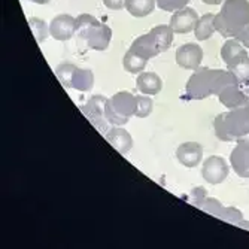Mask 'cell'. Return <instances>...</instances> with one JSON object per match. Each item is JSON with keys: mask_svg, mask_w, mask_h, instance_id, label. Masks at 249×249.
<instances>
[{"mask_svg": "<svg viewBox=\"0 0 249 249\" xmlns=\"http://www.w3.org/2000/svg\"><path fill=\"white\" fill-rule=\"evenodd\" d=\"M240 84L230 71L222 69H198L190 76L184 96V100H203L211 96H219L225 87Z\"/></svg>", "mask_w": 249, "mask_h": 249, "instance_id": "1", "label": "cell"}, {"mask_svg": "<svg viewBox=\"0 0 249 249\" xmlns=\"http://www.w3.org/2000/svg\"><path fill=\"white\" fill-rule=\"evenodd\" d=\"M249 26L248 0H225L221 11L215 15V30L224 37H237Z\"/></svg>", "mask_w": 249, "mask_h": 249, "instance_id": "2", "label": "cell"}, {"mask_svg": "<svg viewBox=\"0 0 249 249\" xmlns=\"http://www.w3.org/2000/svg\"><path fill=\"white\" fill-rule=\"evenodd\" d=\"M216 138L222 142H237L249 136V105L230 109L213 120Z\"/></svg>", "mask_w": 249, "mask_h": 249, "instance_id": "3", "label": "cell"}, {"mask_svg": "<svg viewBox=\"0 0 249 249\" xmlns=\"http://www.w3.org/2000/svg\"><path fill=\"white\" fill-rule=\"evenodd\" d=\"M173 35L175 32L172 30L170 26L166 24L157 26L152 30H149L146 35H142L138 39H134L130 50L149 60L170 48V45L173 42Z\"/></svg>", "mask_w": 249, "mask_h": 249, "instance_id": "4", "label": "cell"}, {"mask_svg": "<svg viewBox=\"0 0 249 249\" xmlns=\"http://www.w3.org/2000/svg\"><path fill=\"white\" fill-rule=\"evenodd\" d=\"M76 35L85 40L88 48L96 51L107 50L112 39V30L89 14H81L76 18Z\"/></svg>", "mask_w": 249, "mask_h": 249, "instance_id": "5", "label": "cell"}, {"mask_svg": "<svg viewBox=\"0 0 249 249\" xmlns=\"http://www.w3.org/2000/svg\"><path fill=\"white\" fill-rule=\"evenodd\" d=\"M105 115L110 125L123 127L130 117L136 115V96L128 91H120L106 100Z\"/></svg>", "mask_w": 249, "mask_h": 249, "instance_id": "6", "label": "cell"}, {"mask_svg": "<svg viewBox=\"0 0 249 249\" xmlns=\"http://www.w3.org/2000/svg\"><path fill=\"white\" fill-rule=\"evenodd\" d=\"M55 76L63 87L76 91H89L94 85V75L89 69H82L75 64L64 63L55 69Z\"/></svg>", "mask_w": 249, "mask_h": 249, "instance_id": "7", "label": "cell"}, {"mask_svg": "<svg viewBox=\"0 0 249 249\" xmlns=\"http://www.w3.org/2000/svg\"><path fill=\"white\" fill-rule=\"evenodd\" d=\"M205 212L211 213V215H215L218 216L219 219L225 221V222H231V224H236L242 229H248L249 230V222L243 219V215L236 209V208H224L221 203L215 198H208L201 203L200 206Z\"/></svg>", "mask_w": 249, "mask_h": 249, "instance_id": "8", "label": "cell"}, {"mask_svg": "<svg viewBox=\"0 0 249 249\" xmlns=\"http://www.w3.org/2000/svg\"><path fill=\"white\" fill-rule=\"evenodd\" d=\"M230 173V166L219 155H211L203 161L201 176L211 185H218L227 179Z\"/></svg>", "mask_w": 249, "mask_h": 249, "instance_id": "9", "label": "cell"}, {"mask_svg": "<svg viewBox=\"0 0 249 249\" xmlns=\"http://www.w3.org/2000/svg\"><path fill=\"white\" fill-rule=\"evenodd\" d=\"M106 97L103 96H93L87 102V105L81 106V110L82 114L91 121V124L105 133L106 127H107V120H106V115H105V106H106Z\"/></svg>", "mask_w": 249, "mask_h": 249, "instance_id": "10", "label": "cell"}, {"mask_svg": "<svg viewBox=\"0 0 249 249\" xmlns=\"http://www.w3.org/2000/svg\"><path fill=\"white\" fill-rule=\"evenodd\" d=\"M203 60V50L197 43H184L176 50V63L187 71H197Z\"/></svg>", "mask_w": 249, "mask_h": 249, "instance_id": "11", "label": "cell"}, {"mask_svg": "<svg viewBox=\"0 0 249 249\" xmlns=\"http://www.w3.org/2000/svg\"><path fill=\"white\" fill-rule=\"evenodd\" d=\"M230 164L237 176L249 178V136L237 141L236 148L230 154Z\"/></svg>", "mask_w": 249, "mask_h": 249, "instance_id": "12", "label": "cell"}, {"mask_svg": "<svg viewBox=\"0 0 249 249\" xmlns=\"http://www.w3.org/2000/svg\"><path fill=\"white\" fill-rule=\"evenodd\" d=\"M198 14L193 9V8H182L176 12H173L172 18H170V27L175 33L179 35H187L194 32L197 22H198Z\"/></svg>", "mask_w": 249, "mask_h": 249, "instance_id": "13", "label": "cell"}, {"mask_svg": "<svg viewBox=\"0 0 249 249\" xmlns=\"http://www.w3.org/2000/svg\"><path fill=\"white\" fill-rule=\"evenodd\" d=\"M51 37L60 42H66L75 36L76 33V18L69 14H60L57 15L50 24Z\"/></svg>", "mask_w": 249, "mask_h": 249, "instance_id": "14", "label": "cell"}, {"mask_svg": "<svg viewBox=\"0 0 249 249\" xmlns=\"http://www.w3.org/2000/svg\"><path fill=\"white\" fill-rule=\"evenodd\" d=\"M176 158L182 166L193 169L198 166L203 160V148L197 142H185L178 146Z\"/></svg>", "mask_w": 249, "mask_h": 249, "instance_id": "15", "label": "cell"}, {"mask_svg": "<svg viewBox=\"0 0 249 249\" xmlns=\"http://www.w3.org/2000/svg\"><path fill=\"white\" fill-rule=\"evenodd\" d=\"M218 99L227 109H236L249 105V97L239 88V84L225 87L219 93Z\"/></svg>", "mask_w": 249, "mask_h": 249, "instance_id": "16", "label": "cell"}, {"mask_svg": "<svg viewBox=\"0 0 249 249\" xmlns=\"http://www.w3.org/2000/svg\"><path fill=\"white\" fill-rule=\"evenodd\" d=\"M106 139H107V142L112 146H114L121 154H127L133 148L131 134L125 128H123V127H115L114 125L106 133Z\"/></svg>", "mask_w": 249, "mask_h": 249, "instance_id": "17", "label": "cell"}, {"mask_svg": "<svg viewBox=\"0 0 249 249\" xmlns=\"http://www.w3.org/2000/svg\"><path fill=\"white\" fill-rule=\"evenodd\" d=\"M136 88L138 91L146 96H155L161 91L163 88V81L154 72H142L138 79H136Z\"/></svg>", "mask_w": 249, "mask_h": 249, "instance_id": "18", "label": "cell"}, {"mask_svg": "<svg viewBox=\"0 0 249 249\" xmlns=\"http://www.w3.org/2000/svg\"><path fill=\"white\" fill-rule=\"evenodd\" d=\"M246 55H248L246 48L236 37L227 39V40H225V43L222 45V48H221V58L227 66L236 63L237 60H240V58H243Z\"/></svg>", "mask_w": 249, "mask_h": 249, "instance_id": "19", "label": "cell"}, {"mask_svg": "<svg viewBox=\"0 0 249 249\" xmlns=\"http://www.w3.org/2000/svg\"><path fill=\"white\" fill-rule=\"evenodd\" d=\"M157 0H125V9L134 18H143L154 12Z\"/></svg>", "mask_w": 249, "mask_h": 249, "instance_id": "20", "label": "cell"}, {"mask_svg": "<svg viewBox=\"0 0 249 249\" xmlns=\"http://www.w3.org/2000/svg\"><path fill=\"white\" fill-rule=\"evenodd\" d=\"M215 32V14H205L198 18V22L194 29L197 40H208Z\"/></svg>", "mask_w": 249, "mask_h": 249, "instance_id": "21", "label": "cell"}, {"mask_svg": "<svg viewBox=\"0 0 249 249\" xmlns=\"http://www.w3.org/2000/svg\"><path fill=\"white\" fill-rule=\"evenodd\" d=\"M148 58L139 55L138 53H134L131 50H128L123 58V66H124V71L128 73H142L146 67Z\"/></svg>", "mask_w": 249, "mask_h": 249, "instance_id": "22", "label": "cell"}, {"mask_svg": "<svg viewBox=\"0 0 249 249\" xmlns=\"http://www.w3.org/2000/svg\"><path fill=\"white\" fill-rule=\"evenodd\" d=\"M29 26L35 35V39L39 42V43H43L45 40H47L51 33H50V26L45 22L43 19L40 18H30L29 19Z\"/></svg>", "mask_w": 249, "mask_h": 249, "instance_id": "23", "label": "cell"}, {"mask_svg": "<svg viewBox=\"0 0 249 249\" xmlns=\"http://www.w3.org/2000/svg\"><path fill=\"white\" fill-rule=\"evenodd\" d=\"M229 71L236 76L239 82H248L249 81V55L237 60L236 63L227 66Z\"/></svg>", "mask_w": 249, "mask_h": 249, "instance_id": "24", "label": "cell"}, {"mask_svg": "<svg viewBox=\"0 0 249 249\" xmlns=\"http://www.w3.org/2000/svg\"><path fill=\"white\" fill-rule=\"evenodd\" d=\"M154 102L146 94H138L136 96V117L138 118H146L151 115Z\"/></svg>", "mask_w": 249, "mask_h": 249, "instance_id": "25", "label": "cell"}, {"mask_svg": "<svg viewBox=\"0 0 249 249\" xmlns=\"http://www.w3.org/2000/svg\"><path fill=\"white\" fill-rule=\"evenodd\" d=\"M190 0H157V6L166 12H176L188 5Z\"/></svg>", "mask_w": 249, "mask_h": 249, "instance_id": "26", "label": "cell"}, {"mask_svg": "<svg viewBox=\"0 0 249 249\" xmlns=\"http://www.w3.org/2000/svg\"><path fill=\"white\" fill-rule=\"evenodd\" d=\"M103 5L110 11H121L125 8V0H103Z\"/></svg>", "mask_w": 249, "mask_h": 249, "instance_id": "27", "label": "cell"}, {"mask_svg": "<svg viewBox=\"0 0 249 249\" xmlns=\"http://www.w3.org/2000/svg\"><path fill=\"white\" fill-rule=\"evenodd\" d=\"M236 39H239L243 47H245L246 50H249V26L245 27V29L239 33V36H237Z\"/></svg>", "mask_w": 249, "mask_h": 249, "instance_id": "28", "label": "cell"}, {"mask_svg": "<svg viewBox=\"0 0 249 249\" xmlns=\"http://www.w3.org/2000/svg\"><path fill=\"white\" fill-rule=\"evenodd\" d=\"M201 2L206 3V5H221L225 2V0H201Z\"/></svg>", "mask_w": 249, "mask_h": 249, "instance_id": "29", "label": "cell"}, {"mask_svg": "<svg viewBox=\"0 0 249 249\" xmlns=\"http://www.w3.org/2000/svg\"><path fill=\"white\" fill-rule=\"evenodd\" d=\"M30 2H33V3H39V5H47V3H50L51 0H30Z\"/></svg>", "mask_w": 249, "mask_h": 249, "instance_id": "30", "label": "cell"}]
</instances>
